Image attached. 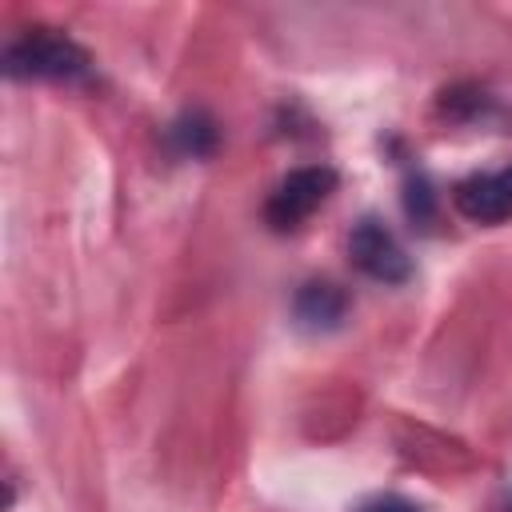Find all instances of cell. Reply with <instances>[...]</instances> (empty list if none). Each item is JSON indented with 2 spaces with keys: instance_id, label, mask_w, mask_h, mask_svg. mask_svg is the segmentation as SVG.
<instances>
[{
  "instance_id": "cell-1",
  "label": "cell",
  "mask_w": 512,
  "mask_h": 512,
  "mask_svg": "<svg viewBox=\"0 0 512 512\" xmlns=\"http://www.w3.org/2000/svg\"><path fill=\"white\" fill-rule=\"evenodd\" d=\"M4 72L12 80H76L88 72V52L64 32L36 28L4 48Z\"/></svg>"
},
{
  "instance_id": "cell-2",
  "label": "cell",
  "mask_w": 512,
  "mask_h": 512,
  "mask_svg": "<svg viewBox=\"0 0 512 512\" xmlns=\"http://www.w3.org/2000/svg\"><path fill=\"white\" fill-rule=\"evenodd\" d=\"M336 192V172L328 164H308V168H296L288 172L276 192L268 196L264 204V220L276 228V232H288V228H300L328 196Z\"/></svg>"
},
{
  "instance_id": "cell-3",
  "label": "cell",
  "mask_w": 512,
  "mask_h": 512,
  "mask_svg": "<svg viewBox=\"0 0 512 512\" xmlns=\"http://www.w3.org/2000/svg\"><path fill=\"white\" fill-rule=\"evenodd\" d=\"M348 256H352V264H356L364 276H372V280H380V284H404V280L412 276V260H408L404 244H400L396 232H392L388 224H380L376 216H364V220L352 228V236H348Z\"/></svg>"
},
{
  "instance_id": "cell-4",
  "label": "cell",
  "mask_w": 512,
  "mask_h": 512,
  "mask_svg": "<svg viewBox=\"0 0 512 512\" xmlns=\"http://www.w3.org/2000/svg\"><path fill=\"white\" fill-rule=\"evenodd\" d=\"M452 204L472 224H500L512 216V168L500 172H476L456 184Z\"/></svg>"
},
{
  "instance_id": "cell-5",
  "label": "cell",
  "mask_w": 512,
  "mask_h": 512,
  "mask_svg": "<svg viewBox=\"0 0 512 512\" xmlns=\"http://www.w3.org/2000/svg\"><path fill=\"white\" fill-rule=\"evenodd\" d=\"M296 320L304 328H336L348 316V292L332 280H308L296 292Z\"/></svg>"
},
{
  "instance_id": "cell-6",
  "label": "cell",
  "mask_w": 512,
  "mask_h": 512,
  "mask_svg": "<svg viewBox=\"0 0 512 512\" xmlns=\"http://www.w3.org/2000/svg\"><path fill=\"white\" fill-rule=\"evenodd\" d=\"M172 140L180 152L188 156H208L216 148V124L204 116V112H184L176 124H172Z\"/></svg>"
},
{
  "instance_id": "cell-7",
  "label": "cell",
  "mask_w": 512,
  "mask_h": 512,
  "mask_svg": "<svg viewBox=\"0 0 512 512\" xmlns=\"http://www.w3.org/2000/svg\"><path fill=\"white\" fill-rule=\"evenodd\" d=\"M360 512H420V508L404 496H380V500H368Z\"/></svg>"
}]
</instances>
